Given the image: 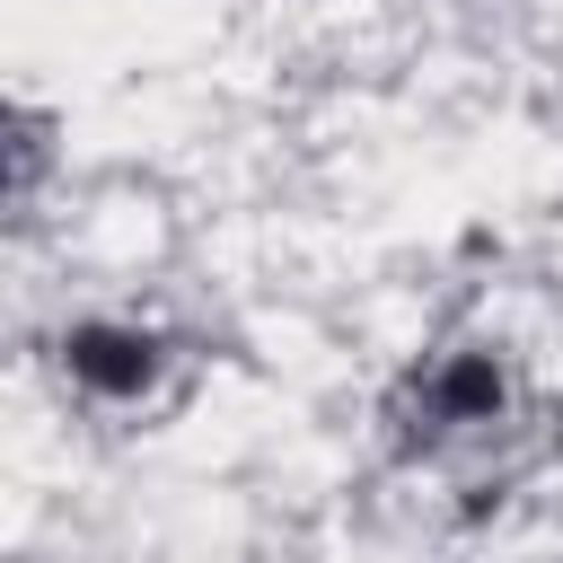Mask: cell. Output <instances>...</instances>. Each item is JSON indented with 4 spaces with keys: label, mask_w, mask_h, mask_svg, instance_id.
Here are the masks:
<instances>
[{
    "label": "cell",
    "mask_w": 563,
    "mask_h": 563,
    "mask_svg": "<svg viewBox=\"0 0 563 563\" xmlns=\"http://www.w3.org/2000/svg\"><path fill=\"white\" fill-rule=\"evenodd\" d=\"M35 176H44V123L0 106V211H18L35 194Z\"/></svg>",
    "instance_id": "7a4b0ae2"
},
{
    "label": "cell",
    "mask_w": 563,
    "mask_h": 563,
    "mask_svg": "<svg viewBox=\"0 0 563 563\" xmlns=\"http://www.w3.org/2000/svg\"><path fill=\"white\" fill-rule=\"evenodd\" d=\"M62 369L88 396H141L150 369H158V343L132 334V325H79V334H62Z\"/></svg>",
    "instance_id": "6da1fadb"
}]
</instances>
